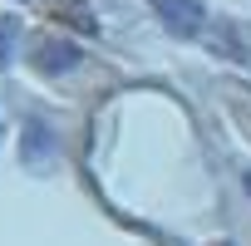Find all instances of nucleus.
I'll return each instance as SVG.
<instances>
[{"mask_svg": "<svg viewBox=\"0 0 251 246\" xmlns=\"http://www.w3.org/2000/svg\"><path fill=\"white\" fill-rule=\"evenodd\" d=\"M148 5L158 10L163 30L177 35V40H192V35H202V25H207V10L197 5V0H148Z\"/></svg>", "mask_w": 251, "mask_h": 246, "instance_id": "f257e3e1", "label": "nucleus"}, {"mask_svg": "<svg viewBox=\"0 0 251 246\" xmlns=\"http://www.w3.org/2000/svg\"><path fill=\"white\" fill-rule=\"evenodd\" d=\"M35 64H40V74H69V69L84 64V49H79L74 40H50V45L35 54Z\"/></svg>", "mask_w": 251, "mask_h": 246, "instance_id": "f03ea898", "label": "nucleus"}, {"mask_svg": "<svg viewBox=\"0 0 251 246\" xmlns=\"http://www.w3.org/2000/svg\"><path fill=\"white\" fill-rule=\"evenodd\" d=\"M45 158H54V138H50L45 123H30V128H25V163L45 168Z\"/></svg>", "mask_w": 251, "mask_h": 246, "instance_id": "7ed1b4c3", "label": "nucleus"}, {"mask_svg": "<svg viewBox=\"0 0 251 246\" xmlns=\"http://www.w3.org/2000/svg\"><path fill=\"white\" fill-rule=\"evenodd\" d=\"M15 40H20V25L10 15H0V69L15 64Z\"/></svg>", "mask_w": 251, "mask_h": 246, "instance_id": "20e7f679", "label": "nucleus"}, {"mask_svg": "<svg viewBox=\"0 0 251 246\" xmlns=\"http://www.w3.org/2000/svg\"><path fill=\"white\" fill-rule=\"evenodd\" d=\"M241 187H246V197H251V172H246V177H241Z\"/></svg>", "mask_w": 251, "mask_h": 246, "instance_id": "39448f33", "label": "nucleus"}]
</instances>
